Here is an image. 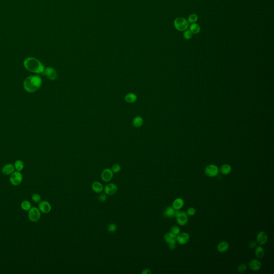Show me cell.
Segmentation results:
<instances>
[{
    "label": "cell",
    "instance_id": "3",
    "mask_svg": "<svg viewBox=\"0 0 274 274\" xmlns=\"http://www.w3.org/2000/svg\"><path fill=\"white\" fill-rule=\"evenodd\" d=\"M174 25L177 30L183 32L188 28L189 23L187 20L183 17H177L174 20Z\"/></svg>",
    "mask_w": 274,
    "mask_h": 274
},
{
    "label": "cell",
    "instance_id": "20",
    "mask_svg": "<svg viewBox=\"0 0 274 274\" xmlns=\"http://www.w3.org/2000/svg\"><path fill=\"white\" fill-rule=\"evenodd\" d=\"M176 210L172 207L169 206L166 208L164 211V216L166 217L171 218L174 217Z\"/></svg>",
    "mask_w": 274,
    "mask_h": 274
},
{
    "label": "cell",
    "instance_id": "39",
    "mask_svg": "<svg viewBox=\"0 0 274 274\" xmlns=\"http://www.w3.org/2000/svg\"><path fill=\"white\" fill-rule=\"evenodd\" d=\"M257 246V243L255 241H251L249 243V247L251 249H253Z\"/></svg>",
    "mask_w": 274,
    "mask_h": 274
},
{
    "label": "cell",
    "instance_id": "16",
    "mask_svg": "<svg viewBox=\"0 0 274 274\" xmlns=\"http://www.w3.org/2000/svg\"><path fill=\"white\" fill-rule=\"evenodd\" d=\"M229 248V243L225 241H223L220 242L217 246V249L219 253H224L227 252Z\"/></svg>",
    "mask_w": 274,
    "mask_h": 274
},
{
    "label": "cell",
    "instance_id": "12",
    "mask_svg": "<svg viewBox=\"0 0 274 274\" xmlns=\"http://www.w3.org/2000/svg\"><path fill=\"white\" fill-rule=\"evenodd\" d=\"M43 74L46 76L50 80H55L57 76L55 70L51 67H48L45 69Z\"/></svg>",
    "mask_w": 274,
    "mask_h": 274
},
{
    "label": "cell",
    "instance_id": "6",
    "mask_svg": "<svg viewBox=\"0 0 274 274\" xmlns=\"http://www.w3.org/2000/svg\"><path fill=\"white\" fill-rule=\"evenodd\" d=\"M22 180L23 175L20 172H14L10 177V182L14 186L19 185Z\"/></svg>",
    "mask_w": 274,
    "mask_h": 274
},
{
    "label": "cell",
    "instance_id": "22",
    "mask_svg": "<svg viewBox=\"0 0 274 274\" xmlns=\"http://www.w3.org/2000/svg\"><path fill=\"white\" fill-rule=\"evenodd\" d=\"M125 101L129 103H134L136 102L137 99V97L136 94L133 93H130L127 94L125 97Z\"/></svg>",
    "mask_w": 274,
    "mask_h": 274
},
{
    "label": "cell",
    "instance_id": "30",
    "mask_svg": "<svg viewBox=\"0 0 274 274\" xmlns=\"http://www.w3.org/2000/svg\"><path fill=\"white\" fill-rule=\"evenodd\" d=\"M31 198H32V201L35 203H39L41 201V196L38 193H34L33 194Z\"/></svg>",
    "mask_w": 274,
    "mask_h": 274
},
{
    "label": "cell",
    "instance_id": "27",
    "mask_svg": "<svg viewBox=\"0 0 274 274\" xmlns=\"http://www.w3.org/2000/svg\"><path fill=\"white\" fill-rule=\"evenodd\" d=\"M21 208L24 211H28L31 208V204L28 200H24L21 204Z\"/></svg>",
    "mask_w": 274,
    "mask_h": 274
},
{
    "label": "cell",
    "instance_id": "24",
    "mask_svg": "<svg viewBox=\"0 0 274 274\" xmlns=\"http://www.w3.org/2000/svg\"><path fill=\"white\" fill-rule=\"evenodd\" d=\"M144 120L141 116L134 117L133 120V125L136 127H141L143 124Z\"/></svg>",
    "mask_w": 274,
    "mask_h": 274
},
{
    "label": "cell",
    "instance_id": "1",
    "mask_svg": "<svg viewBox=\"0 0 274 274\" xmlns=\"http://www.w3.org/2000/svg\"><path fill=\"white\" fill-rule=\"evenodd\" d=\"M24 66L28 71L36 73L43 74L45 69L44 65L39 60L32 57L25 59L24 61Z\"/></svg>",
    "mask_w": 274,
    "mask_h": 274
},
{
    "label": "cell",
    "instance_id": "29",
    "mask_svg": "<svg viewBox=\"0 0 274 274\" xmlns=\"http://www.w3.org/2000/svg\"><path fill=\"white\" fill-rule=\"evenodd\" d=\"M170 232L172 233L173 234L175 235H178V234L180 233V228L178 227V226L174 225V226H172V227H171V229H170Z\"/></svg>",
    "mask_w": 274,
    "mask_h": 274
},
{
    "label": "cell",
    "instance_id": "10",
    "mask_svg": "<svg viewBox=\"0 0 274 274\" xmlns=\"http://www.w3.org/2000/svg\"><path fill=\"white\" fill-rule=\"evenodd\" d=\"M113 174L114 173L113 172L111 169H108V168L104 169L101 174V179L103 181L105 182H110L113 177Z\"/></svg>",
    "mask_w": 274,
    "mask_h": 274
},
{
    "label": "cell",
    "instance_id": "25",
    "mask_svg": "<svg viewBox=\"0 0 274 274\" xmlns=\"http://www.w3.org/2000/svg\"><path fill=\"white\" fill-rule=\"evenodd\" d=\"M190 30L193 34H198L200 32V27L196 23H193L190 26Z\"/></svg>",
    "mask_w": 274,
    "mask_h": 274
},
{
    "label": "cell",
    "instance_id": "34",
    "mask_svg": "<svg viewBox=\"0 0 274 274\" xmlns=\"http://www.w3.org/2000/svg\"><path fill=\"white\" fill-rule=\"evenodd\" d=\"M247 266L246 264L242 263L238 266V271L239 273H243L246 270Z\"/></svg>",
    "mask_w": 274,
    "mask_h": 274
},
{
    "label": "cell",
    "instance_id": "32",
    "mask_svg": "<svg viewBox=\"0 0 274 274\" xmlns=\"http://www.w3.org/2000/svg\"><path fill=\"white\" fill-rule=\"evenodd\" d=\"M184 37L185 39H186V40H190L192 38V37L193 36V33H192L191 32V31L188 30H186L185 31L184 33Z\"/></svg>",
    "mask_w": 274,
    "mask_h": 274
},
{
    "label": "cell",
    "instance_id": "4",
    "mask_svg": "<svg viewBox=\"0 0 274 274\" xmlns=\"http://www.w3.org/2000/svg\"><path fill=\"white\" fill-rule=\"evenodd\" d=\"M174 216L176 217L178 224L181 226L185 225L188 222V215L187 213L184 211H180V210H176Z\"/></svg>",
    "mask_w": 274,
    "mask_h": 274
},
{
    "label": "cell",
    "instance_id": "33",
    "mask_svg": "<svg viewBox=\"0 0 274 274\" xmlns=\"http://www.w3.org/2000/svg\"><path fill=\"white\" fill-rule=\"evenodd\" d=\"M113 173H118L121 170V166L118 164H116L112 166V168L111 169Z\"/></svg>",
    "mask_w": 274,
    "mask_h": 274
},
{
    "label": "cell",
    "instance_id": "23",
    "mask_svg": "<svg viewBox=\"0 0 274 274\" xmlns=\"http://www.w3.org/2000/svg\"><path fill=\"white\" fill-rule=\"evenodd\" d=\"M255 254L256 257L258 258H262L265 255V251L263 247L261 246L257 247L255 249Z\"/></svg>",
    "mask_w": 274,
    "mask_h": 274
},
{
    "label": "cell",
    "instance_id": "31",
    "mask_svg": "<svg viewBox=\"0 0 274 274\" xmlns=\"http://www.w3.org/2000/svg\"><path fill=\"white\" fill-rule=\"evenodd\" d=\"M107 229L109 233H115L117 230V225L114 223H111L108 225Z\"/></svg>",
    "mask_w": 274,
    "mask_h": 274
},
{
    "label": "cell",
    "instance_id": "35",
    "mask_svg": "<svg viewBox=\"0 0 274 274\" xmlns=\"http://www.w3.org/2000/svg\"><path fill=\"white\" fill-rule=\"evenodd\" d=\"M107 198V194H105V193H101V194L99 195V198H98V199H99V201H100V202H105V201H106Z\"/></svg>",
    "mask_w": 274,
    "mask_h": 274
},
{
    "label": "cell",
    "instance_id": "7",
    "mask_svg": "<svg viewBox=\"0 0 274 274\" xmlns=\"http://www.w3.org/2000/svg\"><path fill=\"white\" fill-rule=\"evenodd\" d=\"M219 168L214 164L208 165L205 170V174L209 177H214L219 174Z\"/></svg>",
    "mask_w": 274,
    "mask_h": 274
},
{
    "label": "cell",
    "instance_id": "21",
    "mask_svg": "<svg viewBox=\"0 0 274 274\" xmlns=\"http://www.w3.org/2000/svg\"><path fill=\"white\" fill-rule=\"evenodd\" d=\"M231 170H232L231 166L228 164H225L224 165H223L220 169L221 172L224 175L229 174L231 172Z\"/></svg>",
    "mask_w": 274,
    "mask_h": 274
},
{
    "label": "cell",
    "instance_id": "37",
    "mask_svg": "<svg viewBox=\"0 0 274 274\" xmlns=\"http://www.w3.org/2000/svg\"><path fill=\"white\" fill-rule=\"evenodd\" d=\"M169 249L172 250H174L176 249L177 245H176V242L174 243H169Z\"/></svg>",
    "mask_w": 274,
    "mask_h": 274
},
{
    "label": "cell",
    "instance_id": "14",
    "mask_svg": "<svg viewBox=\"0 0 274 274\" xmlns=\"http://www.w3.org/2000/svg\"><path fill=\"white\" fill-rule=\"evenodd\" d=\"M15 168L12 164H7L3 166L2 169V172L5 175L11 174L15 172Z\"/></svg>",
    "mask_w": 274,
    "mask_h": 274
},
{
    "label": "cell",
    "instance_id": "38",
    "mask_svg": "<svg viewBox=\"0 0 274 274\" xmlns=\"http://www.w3.org/2000/svg\"><path fill=\"white\" fill-rule=\"evenodd\" d=\"M152 273V271L149 269H145L142 270L141 272L142 274H150Z\"/></svg>",
    "mask_w": 274,
    "mask_h": 274
},
{
    "label": "cell",
    "instance_id": "9",
    "mask_svg": "<svg viewBox=\"0 0 274 274\" xmlns=\"http://www.w3.org/2000/svg\"><path fill=\"white\" fill-rule=\"evenodd\" d=\"M190 239L189 234L186 233H180L177 235L176 241L178 244L185 245L188 243Z\"/></svg>",
    "mask_w": 274,
    "mask_h": 274
},
{
    "label": "cell",
    "instance_id": "5",
    "mask_svg": "<svg viewBox=\"0 0 274 274\" xmlns=\"http://www.w3.org/2000/svg\"><path fill=\"white\" fill-rule=\"evenodd\" d=\"M28 219L31 221L32 222H36L38 221L40 219V217H41L40 211L37 208L31 207L30 209L28 211Z\"/></svg>",
    "mask_w": 274,
    "mask_h": 274
},
{
    "label": "cell",
    "instance_id": "28",
    "mask_svg": "<svg viewBox=\"0 0 274 274\" xmlns=\"http://www.w3.org/2000/svg\"><path fill=\"white\" fill-rule=\"evenodd\" d=\"M198 20V16L196 14H191V15L189 16L188 21V23L193 24V23H195Z\"/></svg>",
    "mask_w": 274,
    "mask_h": 274
},
{
    "label": "cell",
    "instance_id": "15",
    "mask_svg": "<svg viewBox=\"0 0 274 274\" xmlns=\"http://www.w3.org/2000/svg\"><path fill=\"white\" fill-rule=\"evenodd\" d=\"M249 268L253 271H258L261 267V263L259 261L256 259H253L249 262Z\"/></svg>",
    "mask_w": 274,
    "mask_h": 274
},
{
    "label": "cell",
    "instance_id": "2",
    "mask_svg": "<svg viewBox=\"0 0 274 274\" xmlns=\"http://www.w3.org/2000/svg\"><path fill=\"white\" fill-rule=\"evenodd\" d=\"M42 83L41 78L39 76H31L25 79L23 86L26 91L34 93L40 88Z\"/></svg>",
    "mask_w": 274,
    "mask_h": 274
},
{
    "label": "cell",
    "instance_id": "18",
    "mask_svg": "<svg viewBox=\"0 0 274 274\" xmlns=\"http://www.w3.org/2000/svg\"><path fill=\"white\" fill-rule=\"evenodd\" d=\"M164 238L166 243L169 244V243L176 242L177 235L170 232V233H166L165 234V235L164 236Z\"/></svg>",
    "mask_w": 274,
    "mask_h": 274
},
{
    "label": "cell",
    "instance_id": "26",
    "mask_svg": "<svg viewBox=\"0 0 274 274\" xmlns=\"http://www.w3.org/2000/svg\"><path fill=\"white\" fill-rule=\"evenodd\" d=\"M14 166H15V169L17 170V171L20 172L23 170V169H24V164L22 161L18 160L15 162Z\"/></svg>",
    "mask_w": 274,
    "mask_h": 274
},
{
    "label": "cell",
    "instance_id": "19",
    "mask_svg": "<svg viewBox=\"0 0 274 274\" xmlns=\"http://www.w3.org/2000/svg\"><path fill=\"white\" fill-rule=\"evenodd\" d=\"M92 188L94 192L99 193L103 191V186L99 182H94L92 185Z\"/></svg>",
    "mask_w": 274,
    "mask_h": 274
},
{
    "label": "cell",
    "instance_id": "36",
    "mask_svg": "<svg viewBox=\"0 0 274 274\" xmlns=\"http://www.w3.org/2000/svg\"><path fill=\"white\" fill-rule=\"evenodd\" d=\"M196 209L193 207H190L188 208L187 211V214L188 216H193L196 214Z\"/></svg>",
    "mask_w": 274,
    "mask_h": 274
},
{
    "label": "cell",
    "instance_id": "13",
    "mask_svg": "<svg viewBox=\"0 0 274 274\" xmlns=\"http://www.w3.org/2000/svg\"><path fill=\"white\" fill-rule=\"evenodd\" d=\"M257 244L262 246L266 244L268 241V236L265 231H260L257 234Z\"/></svg>",
    "mask_w": 274,
    "mask_h": 274
},
{
    "label": "cell",
    "instance_id": "8",
    "mask_svg": "<svg viewBox=\"0 0 274 274\" xmlns=\"http://www.w3.org/2000/svg\"><path fill=\"white\" fill-rule=\"evenodd\" d=\"M39 209L42 213H49L52 210V206L49 202L47 201H41L39 203Z\"/></svg>",
    "mask_w": 274,
    "mask_h": 274
},
{
    "label": "cell",
    "instance_id": "17",
    "mask_svg": "<svg viewBox=\"0 0 274 274\" xmlns=\"http://www.w3.org/2000/svg\"><path fill=\"white\" fill-rule=\"evenodd\" d=\"M184 205V201L183 199L178 198L174 200L172 204V207L174 208L175 210H180Z\"/></svg>",
    "mask_w": 274,
    "mask_h": 274
},
{
    "label": "cell",
    "instance_id": "11",
    "mask_svg": "<svg viewBox=\"0 0 274 274\" xmlns=\"http://www.w3.org/2000/svg\"><path fill=\"white\" fill-rule=\"evenodd\" d=\"M117 190H118V188H117L116 185L113 183L108 184L104 188L105 193L107 195H109V196L115 194L117 191Z\"/></svg>",
    "mask_w": 274,
    "mask_h": 274
}]
</instances>
